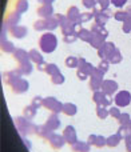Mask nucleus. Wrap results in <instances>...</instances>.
Wrapping results in <instances>:
<instances>
[{"label": "nucleus", "mask_w": 131, "mask_h": 152, "mask_svg": "<svg viewBox=\"0 0 131 152\" xmlns=\"http://www.w3.org/2000/svg\"><path fill=\"white\" fill-rule=\"evenodd\" d=\"M4 76H5V83L11 87L13 94H24V92L28 91L29 83L24 77H21V75L18 72V69L7 72V74H4Z\"/></svg>", "instance_id": "obj_1"}, {"label": "nucleus", "mask_w": 131, "mask_h": 152, "mask_svg": "<svg viewBox=\"0 0 131 152\" xmlns=\"http://www.w3.org/2000/svg\"><path fill=\"white\" fill-rule=\"evenodd\" d=\"M64 76L63 74H56V75H54V76H51V83L52 84H55V86H60V84H63L64 83Z\"/></svg>", "instance_id": "obj_39"}, {"label": "nucleus", "mask_w": 131, "mask_h": 152, "mask_svg": "<svg viewBox=\"0 0 131 152\" xmlns=\"http://www.w3.org/2000/svg\"><path fill=\"white\" fill-rule=\"evenodd\" d=\"M127 18H129V15H127L126 10H118L116 12H114V19L118 21H122V23H123Z\"/></svg>", "instance_id": "obj_38"}, {"label": "nucleus", "mask_w": 131, "mask_h": 152, "mask_svg": "<svg viewBox=\"0 0 131 152\" xmlns=\"http://www.w3.org/2000/svg\"><path fill=\"white\" fill-rule=\"evenodd\" d=\"M80 11H79L78 7H75V5H71L70 8L67 10V13H66V16L68 18V20L74 21V23H76V21L79 20V16H80Z\"/></svg>", "instance_id": "obj_20"}, {"label": "nucleus", "mask_w": 131, "mask_h": 152, "mask_svg": "<svg viewBox=\"0 0 131 152\" xmlns=\"http://www.w3.org/2000/svg\"><path fill=\"white\" fill-rule=\"evenodd\" d=\"M43 103H44V99H43L42 96H35L34 99H32V103H31V104L38 110V108L43 107Z\"/></svg>", "instance_id": "obj_44"}, {"label": "nucleus", "mask_w": 131, "mask_h": 152, "mask_svg": "<svg viewBox=\"0 0 131 152\" xmlns=\"http://www.w3.org/2000/svg\"><path fill=\"white\" fill-rule=\"evenodd\" d=\"M105 145H107V137L102 136V135H98V136H96V140H95L94 147H96V148H103Z\"/></svg>", "instance_id": "obj_40"}, {"label": "nucleus", "mask_w": 131, "mask_h": 152, "mask_svg": "<svg viewBox=\"0 0 131 152\" xmlns=\"http://www.w3.org/2000/svg\"><path fill=\"white\" fill-rule=\"evenodd\" d=\"M10 34L12 35L15 39H23V37H26V35L28 34V31H27V28L24 26H16V27H12V28L10 29Z\"/></svg>", "instance_id": "obj_17"}, {"label": "nucleus", "mask_w": 131, "mask_h": 152, "mask_svg": "<svg viewBox=\"0 0 131 152\" xmlns=\"http://www.w3.org/2000/svg\"><path fill=\"white\" fill-rule=\"evenodd\" d=\"M127 129H129V134L131 135V120H130V123L127 124Z\"/></svg>", "instance_id": "obj_57"}, {"label": "nucleus", "mask_w": 131, "mask_h": 152, "mask_svg": "<svg viewBox=\"0 0 131 152\" xmlns=\"http://www.w3.org/2000/svg\"><path fill=\"white\" fill-rule=\"evenodd\" d=\"M35 134L38 135L39 137H42V139H50L51 136H52L54 131L52 129H50L46 124H42V126H36V132Z\"/></svg>", "instance_id": "obj_15"}, {"label": "nucleus", "mask_w": 131, "mask_h": 152, "mask_svg": "<svg viewBox=\"0 0 131 152\" xmlns=\"http://www.w3.org/2000/svg\"><path fill=\"white\" fill-rule=\"evenodd\" d=\"M114 103L116 107H127L131 103V94L129 91H119L114 96Z\"/></svg>", "instance_id": "obj_5"}, {"label": "nucleus", "mask_w": 131, "mask_h": 152, "mask_svg": "<svg viewBox=\"0 0 131 152\" xmlns=\"http://www.w3.org/2000/svg\"><path fill=\"white\" fill-rule=\"evenodd\" d=\"M118 88H119L118 83H116L115 80H113V79H106V80H103L102 91L105 92V94L111 95V96H113V95L118 91Z\"/></svg>", "instance_id": "obj_8"}, {"label": "nucleus", "mask_w": 131, "mask_h": 152, "mask_svg": "<svg viewBox=\"0 0 131 152\" xmlns=\"http://www.w3.org/2000/svg\"><path fill=\"white\" fill-rule=\"evenodd\" d=\"M36 108L34 107V105H27L26 108L23 110V116L26 119H28V120H31V119H34L35 118V115H36Z\"/></svg>", "instance_id": "obj_29"}, {"label": "nucleus", "mask_w": 131, "mask_h": 152, "mask_svg": "<svg viewBox=\"0 0 131 152\" xmlns=\"http://www.w3.org/2000/svg\"><path fill=\"white\" fill-rule=\"evenodd\" d=\"M108 115H110V111H108L107 107H105V105H96V116L98 118L105 120V119H107Z\"/></svg>", "instance_id": "obj_34"}, {"label": "nucleus", "mask_w": 131, "mask_h": 152, "mask_svg": "<svg viewBox=\"0 0 131 152\" xmlns=\"http://www.w3.org/2000/svg\"><path fill=\"white\" fill-rule=\"evenodd\" d=\"M20 15L21 13H19V12H10L7 16H5V19H4V23L3 24H5V26L8 27V28H12V27H16V26H19V23H20Z\"/></svg>", "instance_id": "obj_10"}, {"label": "nucleus", "mask_w": 131, "mask_h": 152, "mask_svg": "<svg viewBox=\"0 0 131 152\" xmlns=\"http://www.w3.org/2000/svg\"><path fill=\"white\" fill-rule=\"evenodd\" d=\"M28 7H29L28 0H16V4H15L16 12H19V13H24V12H27Z\"/></svg>", "instance_id": "obj_28"}, {"label": "nucleus", "mask_w": 131, "mask_h": 152, "mask_svg": "<svg viewBox=\"0 0 131 152\" xmlns=\"http://www.w3.org/2000/svg\"><path fill=\"white\" fill-rule=\"evenodd\" d=\"M78 112V108L74 103H64L63 104V113L67 116H74Z\"/></svg>", "instance_id": "obj_26"}, {"label": "nucleus", "mask_w": 131, "mask_h": 152, "mask_svg": "<svg viewBox=\"0 0 131 152\" xmlns=\"http://www.w3.org/2000/svg\"><path fill=\"white\" fill-rule=\"evenodd\" d=\"M62 135L64 136L66 143H67V144H70V145L75 144V143L78 142V135H76V131H75V128H74L72 126H67V127H66Z\"/></svg>", "instance_id": "obj_7"}, {"label": "nucleus", "mask_w": 131, "mask_h": 152, "mask_svg": "<svg viewBox=\"0 0 131 152\" xmlns=\"http://www.w3.org/2000/svg\"><path fill=\"white\" fill-rule=\"evenodd\" d=\"M43 107L47 108V110L51 111L52 113H60V112H63V103H60L58 99H56V97H54V96L44 97Z\"/></svg>", "instance_id": "obj_4"}, {"label": "nucleus", "mask_w": 131, "mask_h": 152, "mask_svg": "<svg viewBox=\"0 0 131 152\" xmlns=\"http://www.w3.org/2000/svg\"><path fill=\"white\" fill-rule=\"evenodd\" d=\"M110 4H111V0H96V5H98V7H99L102 11L108 10Z\"/></svg>", "instance_id": "obj_45"}, {"label": "nucleus", "mask_w": 131, "mask_h": 152, "mask_svg": "<svg viewBox=\"0 0 131 152\" xmlns=\"http://www.w3.org/2000/svg\"><path fill=\"white\" fill-rule=\"evenodd\" d=\"M130 115L127 112H124V113H121V116H119V119H118V121H119V124L121 126H127V124L130 123Z\"/></svg>", "instance_id": "obj_43"}, {"label": "nucleus", "mask_w": 131, "mask_h": 152, "mask_svg": "<svg viewBox=\"0 0 131 152\" xmlns=\"http://www.w3.org/2000/svg\"><path fill=\"white\" fill-rule=\"evenodd\" d=\"M105 79L100 76H90V89L91 91H100L102 89V84Z\"/></svg>", "instance_id": "obj_18"}, {"label": "nucleus", "mask_w": 131, "mask_h": 152, "mask_svg": "<svg viewBox=\"0 0 131 152\" xmlns=\"http://www.w3.org/2000/svg\"><path fill=\"white\" fill-rule=\"evenodd\" d=\"M58 47V37L52 32H46L40 36L39 39V48L42 52L44 53H51L56 50Z\"/></svg>", "instance_id": "obj_2"}, {"label": "nucleus", "mask_w": 131, "mask_h": 152, "mask_svg": "<svg viewBox=\"0 0 131 152\" xmlns=\"http://www.w3.org/2000/svg\"><path fill=\"white\" fill-rule=\"evenodd\" d=\"M1 50L3 52H7V53H13L16 51L15 45L10 42V40H5V39H1Z\"/></svg>", "instance_id": "obj_30"}, {"label": "nucleus", "mask_w": 131, "mask_h": 152, "mask_svg": "<svg viewBox=\"0 0 131 152\" xmlns=\"http://www.w3.org/2000/svg\"><path fill=\"white\" fill-rule=\"evenodd\" d=\"M95 18H94V21L98 24H100V26L105 27L106 23L108 21V19L111 18V16H114V13L111 12V10L108 8V10H105V11H100V12L98 13H94Z\"/></svg>", "instance_id": "obj_9"}, {"label": "nucleus", "mask_w": 131, "mask_h": 152, "mask_svg": "<svg viewBox=\"0 0 131 152\" xmlns=\"http://www.w3.org/2000/svg\"><path fill=\"white\" fill-rule=\"evenodd\" d=\"M96 136H98V135H90L88 139H87V143H88L90 145H94L95 144V140H96Z\"/></svg>", "instance_id": "obj_54"}, {"label": "nucleus", "mask_w": 131, "mask_h": 152, "mask_svg": "<svg viewBox=\"0 0 131 152\" xmlns=\"http://www.w3.org/2000/svg\"><path fill=\"white\" fill-rule=\"evenodd\" d=\"M122 59H123V56H122L121 51H119L118 48H115V51H114L110 55V58H108V61H110L111 64H118L122 61Z\"/></svg>", "instance_id": "obj_32"}, {"label": "nucleus", "mask_w": 131, "mask_h": 152, "mask_svg": "<svg viewBox=\"0 0 131 152\" xmlns=\"http://www.w3.org/2000/svg\"><path fill=\"white\" fill-rule=\"evenodd\" d=\"M90 147L91 145L88 144L87 142H76L75 144L71 145V148H72L74 152H90Z\"/></svg>", "instance_id": "obj_24"}, {"label": "nucleus", "mask_w": 131, "mask_h": 152, "mask_svg": "<svg viewBox=\"0 0 131 152\" xmlns=\"http://www.w3.org/2000/svg\"><path fill=\"white\" fill-rule=\"evenodd\" d=\"M121 140H122V137L119 136L118 134L110 135V136L107 137V147H110V148L116 147V145H118L119 143H121Z\"/></svg>", "instance_id": "obj_31"}, {"label": "nucleus", "mask_w": 131, "mask_h": 152, "mask_svg": "<svg viewBox=\"0 0 131 152\" xmlns=\"http://www.w3.org/2000/svg\"><path fill=\"white\" fill-rule=\"evenodd\" d=\"M29 59H31V61H34L36 66L44 63V58H43V55L38 50H35V48L29 51Z\"/></svg>", "instance_id": "obj_23"}, {"label": "nucleus", "mask_w": 131, "mask_h": 152, "mask_svg": "<svg viewBox=\"0 0 131 152\" xmlns=\"http://www.w3.org/2000/svg\"><path fill=\"white\" fill-rule=\"evenodd\" d=\"M105 92L103 91H95L94 95H92V102L95 103L96 105H102L103 99H105Z\"/></svg>", "instance_id": "obj_37"}, {"label": "nucleus", "mask_w": 131, "mask_h": 152, "mask_svg": "<svg viewBox=\"0 0 131 152\" xmlns=\"http://www.w3.org/2000/svg\"><path fill=\"white\" fill-rule=\"evenodd\" d=\"M76 76H78V79H79V80H86L87 77H90L88 75H86V74H84V72H82L80 69H78V71H76Z\"/></svg>", "instance_id": "obj_53"}, {"label": "nucleus", "mask_w": 131, "mask_h": 152, "mask_svg": "<svg viewBox=\"0 0 131 152\" xmlns=\"http://www.w3.org/2000/svg\"><path fill=\"white\" fill-rule=\"evenodd\" d=\"M46 74H48L50 76H54L56 74H60V69H59V67L56 66V64L54 63H47L46 64Z\"/></svg>", "instance_id": "obj_35"}, {"label": "nucleus", "mask_w": 131, "mask_h": 152, "mask_svg": "<svg viewBox=\"0 0 131 152\" xmlns=\"http://www.w3.org/2000/svg\"><path fill=\"white\" fill-rule=\"evenodd\" d=\"M115 44H114L113 42H105V44L102 45V47L98 50V56H99L100 59H107L110 58V55L115 51Z\"/></svg>", "instance_id": "obj_6"}, {"label": "nucleus", "mask_w": 131, "mask_h": 152, "mask_svg": "<svg viewBox=\"0 0 131 152\" xmlns=\"http://www.w3.org/2000/svg\"><path fill=\"white\" fill-rule=\"evenodd\" d=\"M76 35H78V39H80L82 42H87L90 43V40H91L92 37V32L91 29H87V28H79L78 32H76Z\"/></svg>", "instance_id": "obj_21"}, {"label": "nucleus", "mask_w": 131, "mask_h": 152, "mask_svg": "<svg viewBox=\"0 0 131 152\" xmlns=\"http://www.w3.org/2000/svg\"><path fill=\"white\" fill-rule=\"evenodd\" d=\"M18 72H19V74H20L21 76L29 75V74L32 72V64H31V61H28V63H24V64H19Z\"/></svg>", "instance_id": "obj_27"}, {"label": "nucleus", "mask_w": 131, "mask_h": 152, "mask_svg": "<svg viewBox=\"0 0 131 152\" xmlns=\"http://www.w3.org/2000/svg\"><path fill=\"white\" fill-rule=\"evenodd\" d=\"M116 134H118L119 136L122 137V139H124V137H126L127 135H130V134H129V129H127V126H121Z\"/></svg>", "instance_id": "obj_49"}, {"label": "nucleus", "mask_w": 131, "mask_h": 152, "mask_svg": "<svg viewBox=\"0 0 131 152\" xmlns=\"http://www.w3.org/2000/svg\"><path fill=\"white\" fill-rule=\"evenodd\" d=\"M13 58H15V60H18L19 64H24V63L31 61V59H29V52L21 50V48H18V50L13 52Z\"/></svg>", "instance_id": "obj_14"}, {"label": "nucleus", "mask_w": 131, "mask_h": 152, "mask_svg": "<svg viewBox=\"0 0 131 152\" xmlns=\"http://www.w3.org/2000/svg\"><path fill=\"white\" fill-rule=\"evenodd\" d=\"M129 1V0H111V4L114 5L118 10H122V7H124V4Z\"/></svg>", "instance_id": "obj_50"}, {"label": "nucleus", "mask_w": 131, "mask_h": 152, "mask_svg": "<svg viewBox=\"0 0 131 152\" xmlns=\"http://www.w3.org/2000/svg\"><path fill=\"white\" fill-rule=\"evenodd\" d=\"M38 16H40L42 19H48L54 15V7L52 4H42L36 10Z\"/></svg>", "instance_id": "obj_12"}, {"label": "nucleus", "mask_w": 131, "mask_h": 152, "mask_svg": "<svg viewBox=\"0 0 131 152\" xmlns=\"http://www.w3.org/2000/svg\"><path fill=\"white\" fill-rule=\"evenodd\" d=\"M105 42L106 40L103 39V37H100L99 35H92V37H91V40H90V43L88 44L91 45L92 48H95V50H99L100 47H102L103 44H105Z\"/></svg>", "instance_id": "obj_25"}, {"label": "nucleus", "mask_w": 131, "mask_h": 152, "mask_svg": "<svg viewBox=\"0 0 131 152\" xmlns=\"http://www.w3.org/2000/svg\"><path fill=\"white\" fill-rule=\"evenodd\" d=\"M126 12H127V15H129V18H131V5H129V7L126 8Z\"/></svg>", "instance_id": "obj_56"}, {"label": "nucleus", "mask_w": 131, "mask_h": 152, "mask_svg": "<svg viewBox=\"0 0 131 152\" xmlns=\"http://www.w3.org/2000/svg\"><path fill=\"white\" fill-rule=\"evenodd\" d=\"M64 64H66V67H68V68H78L79 67V58H76V56H68V58L66 59Z\"/></svg>", "instance_id": "obj_36"}, {"label": "nucleus", "mask_w": 131, "mask_h": 152, "mask_svg": "<svg viewBox=\"0 0 131 152\" xmlns=\"http://www.w3.org/2000/svg\"><path fill=\"white\" fill-rule=\"evenodd\" d=\"M122 29H123L124 34H131V18H127L126 20L123 21Z\"/></svg>", "instance_id": "obj_47"}, {"label": "nucleus", "mask_w": 131, "mask_h": 152, "mask_svg": "<svg viewBox=\"0 0 131 152\" xmlns=\"http://www.w3.org/2000/svg\"><path fill=\"white\" fill-rule=\"evenodd\" d=\"M76 27H78V24L74 23V21H71V20H67L64 24H62L60 28H62V34H63V36H67V35H75L76 32H78Z\"/></svg>", "instance_id": "obj_13"}, {"label": "nucleus", "mask_w": 131, "mask_h": 152, "mask_svg": "<svg viewBox=\"0 0 131 152\" xmlns=\"http://www.w3.org/2000/svg\"><path fill=\"white\" fill-rule=\"evenodd\" d=\"M50 142V145L54 148V150H60L63 148V145L66 144V140L63 135H58V134H52V136L48 139Z\"/></svg>", "instance_id": "obj_11"}, {"label": "nucleus", "mask_w": 131, "mask_h": 152, "mask_svg": "<svg viewBox=\"0 0 131 152\" xmlns=\"http://www.w3.org/2000/svg\"><path fill=\"white\" fill-rule=\"evenodd\" d=\"M55 0H39L40 4H52Z\"/></svg>", "instance_id": "obj_55"}, {"label": "nucleus", "mask_w": 131, "mask_h": 152, "mask_svg": "<svg viewBox=\"0 0 131 152\" xmlns=\"http://www.w3.org/2000/svg\"><path fill=\"white\" fill-rule=\"evenodd\" d=\"M91 32L92 34H95V35H99L100 37H103V39H107V36H108V31L103 26H100V24H98V23H92V26H91Z\"/></svg>", "instance_id": "obj_19"}, {"label": "nucleus", "mask_w": 131, "mask_h": 152, "mask_svg": "<svg viewBox=\"0 0 131 152\" xmlns=\"http://www.w3.org/2000/svg\"><path fill=\"white\" fill-rule=\"evenodd\" d=\"M44 20H46V31L47 32L55 31V29L59 27V20L55 18V16H51V18L44 19Z\"/></svg>", "instance_id": "obj_22"}, {"label": "nucleus", "mask_w": 131, "mask_h": 152, "mask_svg": "<svg viewBox=\"0 0 131 152\" xmlns=\"http://www.w3.org/2000/svg\"><path fill=\"white\" fill-rule=\"evenodd\" d=\"M78 39V35H67V36H63V42L67 43V44H72L75 40Z\"/></svg>", "instance_id": "obj_51"}, {"label": "nucleus", "mask_w": 131, "mask_h": 152, "mask_svg": "<svg viewBox=\"0 0 131 152\" xmlns=\"http://www.w3.org/2000/svg\"><path fill=\"white\" fill-rule=\"evenodd\" d=\"M92 18H95L94 12H82L80 16H79V20L76 21V24H78V26H82L83 23H87V21L92 20Z\"/></svg>", "instance_id": "obj_33"}, {"label": "nucleus", "mask_w": 131, "mask_h": 152, "mask_svg": "<svg viewBox=\"0 0 131 152\" xmlns=\"http://www.w3.org/2000/svg\"><path fill=\"white\" fill-rule=\"evenodd\" d=\"M124 147H126L127 152H131V135H127L124 137Z\"/></svg>", "instance_id": "obj_52"}, {"label": "nucleus", "mask_w": 131, "mask_h": 152, "mask_svg": "<svg viewBox=\"0 0 131 152\" xmlns=\"http://www.w3.org/2000/svg\"><path fill=\"white\" fill-rule=\"evenodd\" d=\"M34 29L35 31H39V32L46 31V20L44 19H40V20L35 21L34 23Z\"/></svg>", "instance_id": "obj_41"}, {"label": "nucleus", "mask_w": 131, "mask_h": 152, "mask_svg": "<svg viewBox=\"0 0 131 152\" xmlns=\"http://www.w3.org/2000/svg\"><path fill=\"white\" fill-rule=\"evenodd\" d=\"M108 111H110V116H113L114 119H119V116H121V111H119V107H116V105H113V107L108 108Z\"/></svg>", "instance_id": "obj_46"}, {"label": "nucleus", "mask_w": 131, "mask_h": 152, "mask_svg": "<svg viewBox=\"0 0 131 152\" xmlns=\"http://www.w3.org/2000/svg\"><path fill=\"white\" fill-rule=\"evenodd\" d=\"M46 126H47L50 129H52V131L58 129L59 127H60V119H59L58 113H51V115L47 118Z\"/></svg>", "instance_id": "obj_16"}, {"label": "nucleus", "mask_w": 131, "mask_h": 152, "mask_svg": "<svg viewBox=\"0 0 131 152\" xmlns=\"http://www.w3.org/2000/svg\"><path fill=\"white\" fill-rule=\"evenodd\" d=\"M82 3H83V5L86 8H88V10H94V8L96 7V0H82Z\"/></svg>", "instance_id": "obj_48"}, {"label": "nucleus", "mask_w": 131, "mask_h": 152, "mask_svg": "<svg viewBox=\"0 0 131 152\" xmlns=\"http://www.w3.org/2000/svg\"><path fill=\"white\" fill-rule=\"evenodd\" d=\"M15 124L16 128H18V132L21 135V136H27V135H31L36 132V126L32 124L28 119H26L24 116H18L15 118Z\"/></svg>", "instance_id": "obj_3"}, {"label": "nucleus", "mask_w": 131, "mask_h": 152, "mask_svg": "<svg viewBox=\"0 0 131 152\" xmlns=\"http://www.w3.org/2000/svg\"><path fill=\"white\" fill-rule=\"evenodd\" d=\"M110 61L107 60V59H100V61H99V64H98V68L100 69V71H103L106 74V72L108 71V68H110Z\"/></svg>", "instance_id": "obj_42"}]
</instances>
